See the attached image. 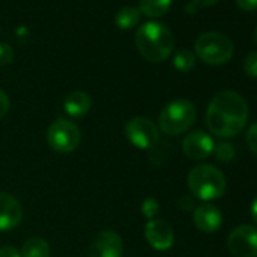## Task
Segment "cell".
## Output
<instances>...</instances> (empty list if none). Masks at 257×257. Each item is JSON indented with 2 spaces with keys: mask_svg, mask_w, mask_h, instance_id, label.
I'll use <instances>...</instances> for the list:
<instances>
[{
  "mask_svg": "<svg viewBox=\"0 0 257 257\" xmlns=\"http://www.w3.org/2000/svg\"><path fill=\"white\" fill-rule=\"evenodd\" d=\"M248 122V104L234 91H221L209 103L206 124L212 135L231 138L240 134Z\"/></svg>",
  "mask_w": 257,
  "mask_h": 257,
  "instance_id": "1",
  "label": "cell"
},
{
  "mask_svg": "<svg viewBox=\"0 0 257 257\" xmlns=\"http://www.w3.org/2000/svg\"><path fill=\"white\" fill-rule=\"evenodd\" d=\"M174 35L168 26L158 22L144 23L135 32V46L138 52L150 62H164L174 50Z\"/></svg>",
  "mask_w": 257,
  "mask_h": 257,
  "instance_id": "2",
  "label": "cell"
},
{
  "mask_svg": "<svg viewBox=\"0 0 257 257\" xmlns=\"http://www.w3.org/2000/svg\"><path fill=\"white\" fill-rule=\"evenodd\" d=\"M188 188L195 198L212 201L224 195L227 189V179L216 167L201 164L191 170L188 176Z\"/></svg>",
  "mask_w": 257,
  "mask_h": 257,
  "instance_id": "3",
  "label": "cell"
},
{
  "mask_svg": "<svg viewBox=\"0 0 257 257\" xmlns=\"http://www.w3.org/2000/svg\"><path fill=\"white\" fill-rule=\"evenodd\" d=\"M197 119L195 106L185 98L170 101L159 113V128L170 137H177L188 132Z\"/></svg>",
  "mask_w": 257,
  "mask_h": 257,
  "instance_id": "4",
  "label": "cell"
},
{
  "mask_svg": "<svg viewBox=\"0 0 257 257\" xmlns=\"http://www.w3.org/2000/svg\"><path fill=\"white\" fill-rule=\"evenodd\" d=\"M233 41L221 32H204L195 41V55L209 65H222L233 56Z\"/></svg>",
  "mask_w": 257,
  "mask_h": 257,
  "instance_id": "5",
  "label": "cell"
},
{
  "mask_svg": "<svg viewBox=\"0 0 257 257\" xmlns=\"http://www.w3.org/2000/svg\"><path fill=\"white\" fill-rule=\"evenodd\" d=\"M82 140L80 128L67 118L55 119L47 128V144L58 153L67 155L74 152Z\"/></svg>",
  "mask_w": 257,
  "mask_h": 257,
  "instance_id": "6",
  "label": "cell"
},
{
  "mask_svg": "<svg viewBox=\"0 0 257 257\" xmlns=\"http://www.w3.org/2000/svg\"><path fill=\"white\" fill-rule=\"evenodd\" d=\"M124 134L128 143L140 150H150L156 147L159 141L158 125L146 116H135L128 119L124 127Z\"/></svg>",
  "mask_w": 257,
  "mask_h": 257,
  "instance_id": "7",
  "label": "cell"
},
{
  "mask_svg": "<svg viewBox=\"0 0 257 257\" xmlns=\"http://www.w3.org/2000/svg\"><path fill=\"white\" fill-rule=\"evenodd\" d=\"M227 246L234 257H257V228L246 224L233 228Z\"/></svg>",
  "mask_w": 257,
  "mask_h": 257,
  "instance_id": "8",
  "label": "cell"
},
{
  "mask_svg": "<svg viewBox=\"0 0 257 257\" xmlns=\"http://www.w3.org/2000/svg\"><path fill=\"white\" fill-rule=\"evenodd\" d=\"M213 149H215L213 138L203 131H194L188 134L182 143V150L185 156L191 161L207 159L213 153Z\"/></svg>",
  "mask_w": 257,
  "mask_h": 257,
  "instance_id": "9",
  "label": "cell"
},
{
  "mask_svg": "<svg viewBox=\"0 0 257 257\" xmlns=\"http://www.w3.org/2000/svg\"><path fill=\"white\" fill-rule=\"evenodd\" d=\"M122 239L113 230L100 231L89 245V257H122Z\"/></svg>",
  "mask_w": 257,
  "mask_h": 257,
  "instance_id": "10",
  "label": "cell"
},
{
  "mask_svg": "<svg viewBox=\"0 0 257 257\" xmlns=\"http://www.w3.org/2000/svg\"><path fill=\"white\" fill-rule=\"evenodd\" d=\"M144 234L150 246L158 251H167L174 243V231L162 219H150L146 224Z\"/></svg>",
  "mask_w": 257,
  "mask_h": 257,
  "instance_id": "11",
  "label": "cell"
},
{
  "mask_svg": "<svg viewBox=\"0 0 257 257\" xmlns=\"http://www.w3.org/2000/svg\"><path fill=\"white\" fill-rule=\"evenodd\" d=\"M22 219L23 207L20 201L8 192H0V231L16 228Z\"/></svg>",
  "mask_w": 257,
  "mask_h": 257,
  "instance_id": "12",
  "label": "cell"
},
{
  "mask_svg": "<svg viewBox=\"0 0 257 257\" xmlns=\"http://www.w3.org/2000/svg\"><path fill=\"white\" fill-rule=\"evenodd\" d=\"M194 224L203 233H215L222 224V213L213 204H201L194 210Z\"/></svg>",
  "mask_w": 257,
  "mask_h": 257,
  "instance_id": "13",
  "label": "cell"
},
{
  "mask_svg": "<svg viewBox=\"0 0 257 257\" xmlns=\"http://www.w3.org/2000/svg\"><path fill=\"white\" fill-rule=\"evenodd\" d=\"M64 109L70 116L82 118L91 109V98L83 91H73L64 98Z\"/></svg>",
  "mask_w": 257,
  "mask_h": 257,
  "instance_id": "14",
  "label": "cell"
},
{
  "mask_svg": "<svg viewBox=\"0 0 257 257\" xmlns=\"http://www.w3.org/2000/svg\"><path fill=\"white\" fill-rule=\"evenodd\" d=\"M173 5V0H140V13L149 19L164 17Z\"/></svg>",
  "mask_w": 257,
  "mask_h": 257,
  "instance_id": "15",
  "label": "cell"
},
{
  "mask_svg": "<svg viewBox=\"0 0 257 257\" xmlns=\"http://www.w3.org/2000/svg\"><path fill=\"white\" fill-rule=\"evenodd\" d=\"M141 13L138 8L135 7H124L121 8L116 16H115V23L118 26V29L121 31H128V29H134L140 20H141Z\"/></svg>",
  "mask_w": 257,
  "mask_h": 257,
  "instance_id": "16",
  "label": "cell"
},
{
  "mask_svg": "<svg viewBox=\"0 0 257 257\" xmlns=\"http://www.w3.org/2000/svg\"><path fill=\"white\" fill-rule=\"evenodd\" d=\"M22 257H50V245L43 237H31L23 243Z\"/></svg>",
  "mask_w": 257,
  "mask_h": 257,
  "instance_id": "17",
  "label": "cell"
},
{
  "mask_svg": "<svg viewBox=\"0 0 257 257\" xmlns=\"http://www.w3.org/2000/svg\"><path fill=\"white\" fill-rule=\"evenodd\" d=\"M173 65L176 67V70L182 73H189L195 67V53L186 49L179 50L173 58Z\"/></svg>",
  "mask_w": 257,
  "mask_h": 257,
  "instance_id": "18",
  "label": "cell"
},
{
  "mask_svg": "<svg viewBox=\"0 0 257 257\" xmlns=\"http://www.w3.org/2000/svg\"><path fill=\"white\" fill-rule=\"evenodd\" d=\"M213 153H215V156H216V159L219 162H230L236 156V150H234V146L231 143H219V144H215Z\"/></svg>",
  "mask_w": 257,
  "mask_h": 257,
  "instance_id": "19",
  "label": "cell"
},
{
  "mask_svg": "<svg viewBox=\"0 0 257 257\" xmlns=\"http://www.w3.org/2000/svg\"><path fill=\"white\" fill-rule=\"evenodd\" d=\"M159 209H161L159 201H158L156 198H153V197L146 198V200L143 201V204H141V212H143V215H144L149 221H150V219H156V216H158V213H159Z\"/></svg>",
  "mask_w": 257,
  "mask_h": 257,
  "instance_id": "20",
  "label": "cell"
},
{
  "mask_svg": "<svg viewBox=\"0 0 257 257\" xmlns=\"http://www.w3.org/2000/svg\"><path fill=\"white\" fill-rule=\"evenodd\" d=\"M243 71L249 77H257V52H251L243 61Z\"/></svg>",
  "mask_w": 257,
  "mask_h": 257,
  "instance_id": "21",
  "label": "cell"
},
{
  "mask_svg": "<svg viewBox=\"0 0 257 257\" xmlns=\"http://www.w3.org/2000/svg\"><path fill=\"white\" fill-rule=\"evenodd\" d=\"M13 61H14V49L7 43H0V67H7Z\"/></svg>",
  "mask_w": 257,
  "mask_h": 257,
  "instance_id": "22",
  "label": "cell"
},
{
  "mask_svg": "<svg viewBox=\"0 0 257 257\" xmlns=\"http://www.w3.org/2000/svg\"><path fill=\"white\" fill-rule=\"evenodd\" d=\"M245 143H246L248 149L257 156V122L249 125V128L246 131V135H245Z\"/></svg>",
  "mask_w": 257,
  "mask_h": 257,
  "instance_id": "23",
  "label": "cell"
},
{
  "mask_svg": "<svg viewBox=\"0 0 257 257\" xmlns=\"http://www.w3.org/2000/svg\"><path fill=\"white\" fill-rule=\"evenodd\" d=\"M10 107H11L10 97L7 95L5 91L0 89V118H4V116L10 112Z\"/></svg>",
  "mask_w": 257,
  "mask_h": 257,
  "instance_id": "24",
  "label": "cell"
},
{
  "mask_svg": "<svg viewBox=\"0 0 257 257\" xmlns=\"http://www.w3.org/2000/svg\"><path fill=\"white\" fill-rule=\"evenodd\" d=\"M234 2L242 11H246V13L257 11V0H234Z\"/></svg>",
  "mask_w": 257,
  "mask_h": 257,
  "instance_id": "25",
  "label": "cell"
},
{
  "mask_svg": "<svg viewBox=\"0 0 257 257\" xmlns=\"http://www.w3.org/2000/svg\"><path fill=\"white\" fill-rule=\"evenodd\" d=\"M0 257H22V254L17 248L7 245V246L0 248Z\"/></svg>",
  "mask_w": 257,
  "mask_h": 257,
  "instance_id": "26",
  "label": "cell"
},
{
  "mask_svg": "<svg viewBox=\"0 0 257 257\" xmlns=\"http://www.w3.org/2000/svg\"><path fill=\"white\" fill-rule=\"evenodd\" d=\"M180 206H182L183 210H195V207H197L195 203H194V200L189 195L180 198Z\"/></svg>",
  "mask_w": 257,
  "mask_h": 257,
  "instance_id": "27",
  "label": "cell"
},
{
  "mask_svg": "<svg viewBox=\"0 0 257 257\" xmlns=\"http://www.w3.org/2000/svg\"><path fill=\"white\" fill-rule=\"evenodd\" d=\"M192 2L197 5V7H201V8H207V7H212V5H216L219 0H192Z\"/></svg>",
  "mask_w": 257,
  "mask_h": 257,
  "instance_id": "28",
  "label": "cell"
},
{
  "mask_svg": "<svg viewBox=\"0 0 257 257\" xmlns=\"http://www.w3.org/2000/svg\"><path fill=\"white\" fill-rule=\"evenodd\" d=\"M251 219L257 224V197L254 198V201L251 204Z\"/></svg>",
  "mask_w": 257,
  "mask_h": 257,
  "instance_id": "29",
  "label": "cell"
},
{
  "mask_svg": "<svg viewBox=\"0 0 257 257\" xmlns=\"http://www.w3.org/2000/svg\"><path fill=\"white\" fill-rule=\"evenodd\" d=\"M185 11L188 13V14H195L197 13V5L192 2V4H188L186 5V8H185Z\"/></svg>",
  "mask_w": 257,
  "mask_h": 257,
  "instance_id": "30",
  "label": "cell"
},
{
  "mask_svg": "<svg viewBox=\"0 0 257 257\" xmlns=\"http://www.w3.org/2000/svg\"><path fill=\"white\" fill-rule=\"evenodd\" d=\"M255 43H257V31H255Z\"/></svg>",
  "mask_w": 257,
  "mask_h": 257,
  "instance_id": "31",
  "label": "cell"
}]
</instances>
